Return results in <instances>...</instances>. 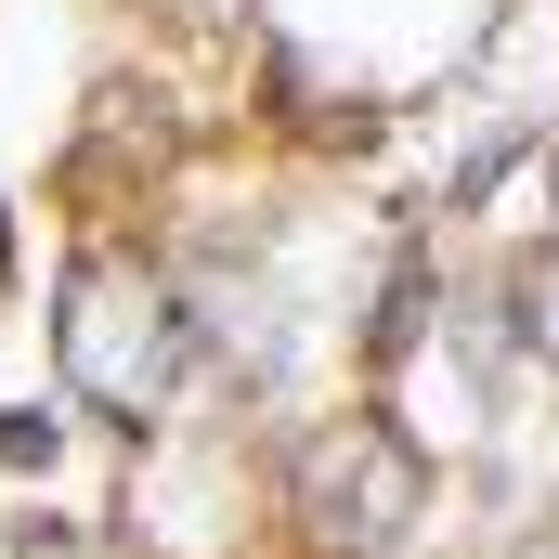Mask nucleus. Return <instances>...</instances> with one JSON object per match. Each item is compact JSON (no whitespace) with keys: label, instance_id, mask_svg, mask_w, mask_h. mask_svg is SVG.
<instances>
[{"label":"nucleus","instance_id":"39448f33","mask_svg":"<svg viewBox=\"0 0 559 559\" xmlns=\"http://www.w3.org/2000/svg\"><path fill=\"white\" fill-rule=\"evenodd\" d=\"M521 559H559V508H547V521H534V534H521Z\"/></svg>","mask_w":559,"mask_h":559},{"label":"nucleus","instance_id":"0eeeda50","mask_svg":"<svg viewBox=\"0 0 559 559\" xmlns=\"http://www.w3.org/2000/svg\"><path fill=\"white\" fill-rule=\"evenodd\" d=\"M547 195H559V169H547Z\"/></svg>","mask_w":559,"mask_h":559},{"label":"nucleus","instance_id":"20e7f679","mask_svg":"<svg viewBox=\"0 0 559 559\" xmlns=\"http://www.w3.org/2000/svg\"><path fill=\"white\" fill-rule=\"evenodd\" d=\"M13 559H92V534H79V521H26V534H13Z\"/></svg>","mask_w":559,"mask_h":559},{"label":"nucleus","instance_id":"7ed1b4c3","mask_svg":"<svg viewBox=\"0 0 559 559\" xmlns=\"http://www.w3.org/2000/svg\"><path fill=\"white\" fill-rule=\"evenodd\" d=\"M0 468H52V417H26V404H0Z\"/></svg>","mask_w":559,"mask_h":559},{"label":"nucleus","instance_id":"f03ea898","mask_svg":"<svg viewBox=\"0 0 559 559\" xmlns=\"http://www.w3.org/2000/svg\"><path fill=\"white\" fill-rule=\"evenodd\" d=\"M286 521L325 559H391L429 521V455L391 417H325L299 442V468H286Z\"/></svg>","mask_w":559,"mask_h":559},{"label":"nucleus","instance_id":"423d86ee","mask_svg":"<svg viewBox=\"0 0 559 559\" xmlns=\"http://www.w3.org/2000/svg\"><path fill=\"white\" fill-rule=\"evenodd\" d=\"M0 286H13V235H0Z\"/></svg>","mask_w":559,"mask_h":559},{"label":"nucleus","instance_id":"f257e3e1","mask_svg":"<svg viewBox=\"0 0 559 559\" xmlns=\"http://www.w3.org/2000/svg\"><path fill=\"white\" fill-rule=\"evenodd\" d=\"M182 352H195V312H182V286L131 261V248H92L79 274H66V312H52V365H66V391L92 404V417L143 429L169 391H182Z\"/></svg>","mask_w":559,"mask_h":559}]
</instances>
